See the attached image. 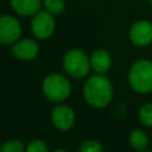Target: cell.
Returning a JSON list of instances; mask_svg holds the SVG:
<instances>
[{"label": "cell", "instance_id": "cell-17", "mask_svg": "<svg viewBox=\"0 0 152 152\" xmlns=\"http://www.w3.org/2000/svg\"><path fill=\"white\" fill-rule=\"evenodd\" d=\"M26 151L27 152H48L49 146L42 139H32L26 145Z\"/></svg>", "mask_w": 152, "mask_h": 152}, {"label": "cell", "instance_id": "cell-15", "mask_svg": "<svg viewBox=\"0 0 152 152\" xmlns=\"http://www.w3.org/2000/svg\"><path fill=\"white\" fill-rule=\"evenodd\" d=\"M26 151V146L19 139H10L5 141L1 146V152H24Z\"/></svg>", "mask_w": 152, "mask_h": 152}, {"label": "cell", "instance_id": "cell-5", "mask_svg": "<svg viewBox=\"0 0 152 152\" xmlns=\"http://www.w3.org/2000/svg\"><path fill=\"white\" fill-rule=\"evenodd\" d=\"M56 28V20L53 14L49 13L48 11H39L31 19V32L34 38L38 40H46L49 39Z\"/></svg>", "mask_w": 152, "mask_h": 152}, {"label": "cell", "instance_id": "cell-8", "mask_svg": "<svg viewBox=\"0 0 152 152\" xmlns=\"http://www.w3.org/2000/svg\"><path fill=\"white\" fill-rule=\"evenodd\" d=\"M128 37L132 44L138 48L150 45L152 43V23L145 19L137 20L129 27Z\"/></svg>", "mask_w": 152, "mask_h": 152}, {"label": "cell", "instance_id": "cell-1", "mask_svg": "<svg viewBox=\"0 0 152 152\" xmlns=\"http://www.w3.org/2000/svg\"><path fill=\"white\" fill-rule=\"evenodd\" d=\"M83 97L86 102L96 109L107 107L114 94L113 84L110 80L103 74H94L89 76L83 84Z\"/></svg>", "mask_w": 152, "mask_h": 152}, {"label": "cell", "instance_id": "cell-3", "mask_svg": "<svg viewBox=\"0 0 152 152\" xmlns=\"http://www.w3.org/2000/svg\"><path fill=\"white\" fill-rule=\"evenodd\" d=\"M127 81L129 87L138 94L152 91V61H135L128 69Z\"/></svg>", "mask_w": 152, "mask_h": 152}, {"label": "cell", "instance_id": "cell-18", "mask_svg": "<svg viewBox=\"0 0 152 152\" xmlns=\"http://www.w3.org/2000/svg\"><path fill=\"white\" fill-rule=\"evenodd\" d=\"M53 152H66V150L65 148H55Z\"/></svg>", "mask_w": 152, "mask_h": 152}, {"label": "cell", "instance_id": "cell-19", "mask_svg": "<svg viewBox=\"0 0 152 152\" xmlns=\"http://www.w3.org/2000/svg\"><path fill=\"white\" fill-rule=\"evenodd\" d=\"M150 4H151V7H152V0H150Z\"/></svg>", "mask_w": 152, "mask_h": 152}, {"label": "cell", "instance_id": "cell-10", "mask_svg": "<svg viewBox=\"0 0 152 152\" xmlns=\"http://www.w3.org/2000/svg\"><path fill=\"white\" fill-rule=\"evenodd\" d=\"M89 58H90L91 70L95 74L106 75V72L109 71L112 63H113L110 53L103 49H97V50L93 51L91 55L89 56Z\"/></svg>", "mask_w": 152, "mask_h": 152}, {"label": "cell", "instance_id": "cell-9", "mask_svg": "<svg viewBox=\"0 0 152 152\" xmlns=\"http://www.w3.org/2000/svg\"><path fill=\"white\" fill-rule=\"evenodd\" d=\"M12 55L14 58L30 62L33 61L39 53V45L34 39L31 38H20L12 45Z\"/></svg>", "mask_w": 152, "mask_h": 152}, {"label": "cell", "instance_id": "cell-6", "mask_svg": "<svg viewBox=\"0 0 152 152\" xmlns=\"http://www.w3.org/2000/svg\"><path fill=\"white\" fill-rule=\"evenodd\" d=\"M50 121L55 129L61 132H66L71 129L76 122L75 110L68 106L62 103H57L50 113Z\"/></svg>", "mask_w": 152, "mask_h": 152}, {"label": "cell", "instance_id": "cell-14", "mask_svg": "<svg viewBox=\"0 0 152 152\" xmlns=\"http://www.w3.org/2000/svg\"><path fill=\"white\" fill-rule=\"evenodd\" d=\"M138 119L142 126L152 128V102L145 103L140 107L138 112Z\"/></svg>", "mask_w": 152, "mask_h": 152}, {"label": "cell", "instance_id": "cell-7", "mask_svg": "<svg viewBox=\"0 0 152 152\" xmlns=\"http://www.w3.org/2000/svg\"><path fill=\"white\" fill-rule=\"evenodd\" d=\"M20 21L11 15L2 14L0 17V42L4 45H13L21 36Z\"/></svg>", "mask_w": 152, "mask_h": 152}, {"label": "cell", "instance_id": "cell-13", "mask_svg": "<svg viewBox=\"0 0 152 152\" xmlns=\"http://www.w3.org/2000/svg\"><path fill=\"white\" fill-rule=\"evenodd\" d=\"M65 0H43V7L45 11L53 15H59L65 11Z\"/></svg>", "mask_w": 152, "mask_h": 152}, {"label": "cell", "instance_id": "cell-4", "mask_svg": "<svg viewBox=\"0 0 152 152\" xmlns=\"http://www.w3.org/2000/svg\"><path fill=\"white\" fill-rule=\"evenodd\" d=\"M64 71L74 78H84L91 70L89 56L81 49L68 50L62 58Z\"/></svg>", "mask_w": 152, "mask_h": 152}, {"label": "cell", "instance_id": "cell-16", "mask_svg": "<svg viewBox=\"0 0 152 152\" xmlns=\"http://www.w3.org/2000/svg\"><path fill=\"white\" fill-rule=\"evenodd\" d=\"M103 150H104L103 145L99 140H95V139L84 140L80 146L81 152H101Z\"/></svg>", "mask_w": 152, "mask_h": 152}, {"label": "cell", "instance_id": "cell-11", "mask_svg": "<svg viewBox=\"0 0 152 152\" xmlns=\"http://www.w3.org/2000/svg\"><path fill=\"white\" fill-rule=\"evenodd\" d=\"M12 10L21 17H32L40 11L43 0H10Z\"/></svg>", "mask_w": 152, "mask_h": 152}, {"label": "cell", "instance_id": "cell-12", "mask_svg": "<svg viewBox=\"0 0 152 152\" xmlns=\"http://www.w3.org/2000/svg\"><path fill=\"white\" fill-rule=\"evenodd\" d=\"M128 142L131 147L137 151H146L148 146V137L144 129L135 128L131 131L128 135Z\"/></svg>", "mask_w": 152, "mask_h": 152}, {"label": "cell", "instance_id": "cell-2", "mask_svg": "<svg viewBox=\"0 0 152 152\" xmlns=\"http://www.w3.org/2000/svg\"><path fill=\"white\" fill-rule=\"evenodd\" d=\"M71 90L72 88L69 78L62 74L51 72L43 78L42 91L44 96L53 103H62L68 100Z\"/></svg>", "mask_w": 152, "mask_h": 152}]
</instances>
